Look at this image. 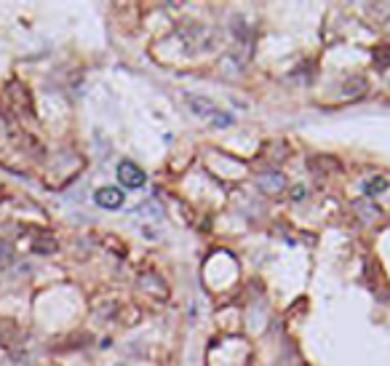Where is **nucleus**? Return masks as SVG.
I'll return each mask as SVG.
<instances>
[{"label":"nucleus","instance_id":"f03ea898","mask_svg":"<svg viewBox=\"0 0 390 366\" xmlns=\"http://www.w3.org/2000/svg\"><path fill=\"white\" fill-rule=\"evenodd\" d=\"M94 203L99 209H110V211L120 209L123 206V190H118V188H99V190L94 192Z\"/></svg>","mask_w":390,"mask_h":366},{"label":"nucleus","instance_id":"423d86ee","mask_svg":"<svg viewBox=\"0 0 390 366\" xmlns=\"http://www.w3.org/2000/svg\"><path fill=\"white\" fill-rule=\"evenodd\" d=\"M356 214L369 225V222H374V219H380V209L374 206V203H369V201H358L356 203Z\"/></svg>","mask_w":390,"mask_h":366},{"label":"nucleus","instance_id":"f257e3e1","mask_svg":"<svg viewBox=\"0 0 390 366\" xmlns=\"http://www.w3.org/2000/svg\"><path fill=\"white\" fill-rule=\"evenodd\" d=\"M118 182L123 185V188H129V190H139V188L147 182V174H145L136 163L123 160V163L118 166Z\"/></svg>","mask_w":390,"mask_h":366},{"label":"nucleus","instance_id":"1a4fd4ad","mask_svg":"<svg viewBox=\"0 0 390 366\" xmlns=\"http://www.w3.org/2000/svg\"><path fill=\"white\" fill-rule=\"evenodd\" d=\"M230 123H233V118H230L227 113H222V115L217 113V115H214V126H217V128H227Z\"/></svg>","mask_w":390,"mask_h":366},{"label":"nucleus","instance_id":"6e6552de","mask_svg":"<svg viewBox=\"0 0 390 366\" xmlns=\"http://www.w3.org/2000/svg\"><path fill=\"white\" fill-rule=\"evenodd\" d=\"M364 88H366V83H364L361 78H353V83H345V88H342V91H345L348 97H358Z\"/></svg>","mask_w":390,"mask_h":366},{"label":"nucleus","instance_id":"20e7f679","mask_svg":"<svg viewBox=\"0 0 390 366\" xmlns=\"http://www.w3.org/2000/svg\"><path fill=\"white\" fill-rule=\"evenodd\" d=\"M187 105H190V110H193L195 115H201V118H214V115H217V107L211 105L206 97H193V94H187Z\"/></svg>","mask_w":390,"mask_h":366},{"label":"nucleus","instance_id":"7ed1b4c3","mask_svg":"<svg viewBox=\"0 0 390 366\" xmlns=\"http://www.w3.org/2000/svg\"><path fill=\"white\" fill-rule=\"evenodd\" d=\"M259 190L262 192H270V195H278V192L286 188V179H284V174H275V172H268V174L259 176Z\"/></svg>","mask_w":390,"mask_h":366},{"label":"nucleus","instance_id":"39448f33","mask_svg":"<svg viewBox=\"0 0 390 366\" xmlns=\"http://www.w3.org/2000/svg\"><path fill=\"white\" fill-rule=\"evenodd\" d=\"M17 260V251H14V244L11 241H6V238H0V270H8L11 265Z\"/></svg>","mask_w":390,"mask_h":366},{"label":"nucleus","instance_id":"0eeeda50","mask_svg":"<svg viewBox=\"0 0 390 366\" xmlns=\"http://www.w3.org/2000/svg\"><path fill=\"white\" fill-rule=\"evenodd\" d=\"M388 190V179L385 176H372L366 185H364V192L372 198V195H380V192H385Z\"/></svg>","mask_w":390,"mask_h":366}]
</instances>
